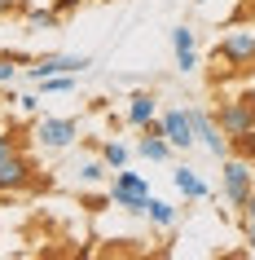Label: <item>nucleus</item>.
<instances>
[{"label": "nucleus", "mask_w": 255, "mask_h": 260, "mask_svg": "<svg viewBox=\"0 0 255 260\" xmlns=\"http://www.w3.org/2000/svg\"><path fill=\"white\" fill-rule=\"evenodd\" d=\"M172 185H176L180 194H185V199H207V194H211V190H207V181H202L198 172H194V168H185V164H180V168L172 172Z\"/></svg>", "instance_id": "12"}, {"label": "nucleus", "mask_w": 255, "mask_h": 260, "mask_svg": "<svg viewBox=\"0 0 255 260\" xmlns=\"http://www.w3.org/2000/svg\"><path fill=\"white\" fill-rule=\"evenodd\" d=\"M88 67H93L88 53H44V57H35L27 67V75L31 80H49V75H80V71H88Z\"/></svg>", "instance_id": "5"}, {"label": "nucleus", "mask_w": 255, "mask_h": 260, "mask_svg": "<svg viewBox=\"0 0 255 260\" xmlns=\"http://www.w3.org/2000/svg\"><path fill=\"white\" fill-rule=\"evenodd\" d=\"M141 216H150L154 225H159V230H167V225L176 220V207H172V203H163V199H154V194H150V199H145V212H141Z\"/></svg>", "instance_id": "14"}, {"label": "nucleus", "mask_w": 255, "mask_h": 260, "mask_svg": "<svg viewBox=\"0 0 255 260\" xmlns=\"http://www.w3.org/2000/svg\"><path fill=\"white\" fill-rule=\"evenodd\" d=\"M57 18H62L57 9H27V27H31V31H53Z\"/></svg>", "instance_id": "16"}, {"label": "nucleus", "mask_w": 255, "mask_h": 260, "mask_svg": "<svg viewBox=\"0 0 255 260\" xmlns=\"http://www.w3.org/2000/svg\"><path fill=\"white\" fill-rule=\"evenodd\" d=\"M110 199H115V207H123V212H145L150 181L141 177V172H115V181H110Z\"/></svg>", "instance_id": "4"}, {"label": "nucleus", "mask_w": 255, "mask_h": 260, "mask_svg": "<svg viewBox=\"0 0 255 260\" xmlns=\"http://www.w3.org/2000/svg\"><path fill=\"white\" fill-rule=\"evenodd\" d=\"M189 115H194V137L207 146V154H211V159H220V164H225L233 150H229V137H225V128L215 123V115H211V110H189Z\"/></svg>", "instance_id": "8"}, {"label": "nucleus", "mask_w": 255, "mask_h": 260, "mask_svg": "<svg viewBox=\"0 0 255 260\" xmlns=\"http://www.w3.org/2000/svg\"><path fill=\"white\" fill-rule=\"evenodd\" d=\"M159 119V102H154V93H145V88H136L132 97H128V123L132 128H145V123Z\"/></svg>", "instance_id": "10"}, {"label": "nucleus", "mask_w": 255, "mask_h": 260, "mask_svg": "<svg viewBox=\"0 0 255 260\" xmlns=\"http://www.w3.org/2000/svg\"><path fill=\"white\" fill-rule=\"evenodd\" d=\"M101 159L110 164V172H119V168L128 164V146H123V141H106V146H101Z\"/></svg>", "instance_id": "18"}, {"label": "nucleus", "mask_w": 255, "mask_h": 260, "mask_svg": "<svg viewBox=\"0 0 255 260\" xmlns=\"http://www.w3.org/2000/svg\"><path fill=\"white\" fill-rule=\"evenodd\" d=\"M136 154L150 159V164H167V159H172V141L163 137V133H145L141 146H136Z\"/></svg>", "instance_id": "13"}, {"label": "nucleus", "mask_w": 255, "mask_h": 260, "mask_svg": "<svg viewBox=\"0 0 255 260\" xmlns=\"http://www.w3.org/2000/svg\"><path fill=\"white\" fill-rule=\"evenodd\" d=\"M106 172H110L106 159H84V164H80V181H84V185H101Z\"/></svg>", "instance_id": "15"}, {"label": "nucleus", "mask_w": 255, "mask_h": 260, "mask_svg": "<svg viewBox=\"0 0 255 260\" xmlns=\"http://www.w3.org/2000/svg\"><path fill=\"white\" fill-rule=\"evenodd\" d=\"M18 62H27V57H22V53L0 57V84H14V80H18Z\"/></svg>", "instance_id": "19"}, {"label": "nucleus", "mask_w": 255, "mask_h": 260, "mask_svg": "<svg viewBox=\"0 0 255 260\" xmlns=\"http://www.w3.org/2000/svg\"><path fill=\"white\" fill-rule=\"evenodd\" d=\"M9 9H18V0H0V14H9Z\"/></svg>", "instance_id": "24"}, {"label": "nucleus", "mask_w": 255, "mask_h": 260, "mask_svg": "<svg viewBox=\"0 0 255 260\" xmlns=\"http://www.w3.org/2000/svg\"><path fill=\"white\" fill-rule=\"evenodd\" d=\"M215 62L225 71H255V22H233L215 40Z\"/></svg>", "instance_id": "1"}, {"label": "nucleus", "mask_w": 255, "mask_h": 260, "mask_svg": "<svg viewBox=\"0 0 255 260\" xmlns=\"http://www.w3.org/2000/svg\"><path fill=\"white\" fill-rule=\"evenodd\" d=\"M251 256H255V243H251Z\"/></svg>", "instance_id": "25"}, {"label": "nucleus", "mask_w": 255, "mask_h": 260, "mask_svg": "<svg viewBox=\"0 0 255 260\" xmlns=\"http://www.w3.org/2000/svg\"><path fill=\"white\" fill-rule=\"evenodd\" d=\"M172 53H176V71H194L198 67V49H194V31L189 27H172Z\"/></svg>", "instance_id": "11"}, {"label": "nucleus", "mask_w": 255, "mask_h": 260, "mask_svg": "<svg viewBox=\"0 0 255 260\" xmlns=\"http://www.w3.org/2000/svg\"><path fill=\"white\" fill-rule=\"evenodd\" d=\"M220 185H225V203L229 207H246V199L255 194V168L238 154H229L220 168Z\"/></svg>", "instance_id": "2"}, {"label": "nucleus", "mask_w": 255, "mask_h": 260, "mask_svg": "<svg viewBox=\"0 0 255 260\" xmlns=\"http://www.w3.org/2000/svg\"><path fill=\"white\" fill-rule=\"evenodd\" d=\"M242 212H246V238L255 243V194L246 199V207H242Z\"/></svg>", "instance_id": "21"}, {"label": "nucleus", "mask_w": 255, "mask_h": 260, "mask_svg": "<svg viewBox=\"0 0 255 260\" xmlns=\"http://www.w3.org/2000/svg\"><path fill=\"white\" fill-rule=\"evenodd\" d=\"M229 150L238 154V159H246V164H255V128L242 133V137H229Z\"/></svg>", "instance_id": "17"}, {"label": "nucleus", "mask_w": 255, "mask_h": 260, "mask_svg": "<svg viewBox=\"0 0 255 260\" xmlns=\"http://www.w3.org/2000/svg\"><path fill=\"white\" fill-rule=\"evenodd\" d=\"M215 123L225 128V137H242L255 128V93H238V97H225L220 110H215Z\"/></svg>", "instance_id": "3"}, {"label": "nucleus", "mask_w": 255, "mask_h": 260, "mask_svg": "<svg viewBox=\"0 0 255 260\" xmlns=\"http://www.w3.org/2000/svg\"><path fill=\"white\" fill-rule=\"evenodd\" d=\"M27 185H35V164H31V154L14 150L0 159V194H18L27 190Z\"/></svg>", "instance_id": "7"}, {"label": "nucleus", "mask_w": 255, "mask_h": 260, "mask_svg": "<svg viewBox=\"0 0 255 260\" xmlns=\"http://www.w3.org/2000/svg\"><path fill=\"white\" fill-rule=\"evenodd\" d=\"M159 128H163V137L172 141V150H189L194 146V115H189L185 106H172V110H163L159 115Z\"/></svg>", "instance_id": "9"}, {"label": "nucleus", "mask_w": 255, "mask_h": 260, "mask_svg": "<svg viewBox=\"0 0 255 260\" xmlns=\"http://www.w3.org/2000/svg\"><path fill=\"white\" fill-rule=\"evenodd\" d=\"M18 110H22V115H35V110H40V93H22L18 97Z\"/></svg>", "instance_id": "20"}, {"label": "nucleus", "mask_w": 255, "mask_h": 260, "mask_svg": "<svg viewBox=\"0 0 255 260\" xmlns=\"http://www.w3.org/2000/svg\"><path fill=\"white\" fill-rule=\"evenodd\" d=\"M198 5H207V0H198Z\"/></svg>", "instance_id": "26"}, {"label": "nucleus", "mask_w": 255, "mask_h": 260, "mask_svg": "<svg viewBox=\"0 0 255 260\" xmlns=\"http://www.w3.org/2000/svg\"><path fill=\"white\" fill-rule=\"evenodd\" d=\"M14 150H22V146H18L14 137H0V159H5V154H14Z\"/></svg>", "instance_id": "23"}, {"label": "nucleus", "mask_w": 255, "mask_h": 260, "mask_svg": "<svg viewBox=\"0 0 255 260\" xmlns=\"http://www.w3.org/2000/svg\"><path fill=\"white\" fill-rule=\"evenodd\" d=\"M80 5H84V0H53V9H57V14H75Z\"/></svg>", "instance_id": "22"}, {"label": "nucleus", "mask_w": 255, "mask_h": 260, "mask_svg": "<svg viewBox=\"0 0 255 260\" xmlns=\"http://www.w3.org/2000/svg\"><path fill=\"white\" fill-rule=\"evenodd\" d=\"M75 137H80V123L66 119V115H40L35 119V141L44 150H66Z\"/></svg>", "instance_id": "6"}]
</instances>
